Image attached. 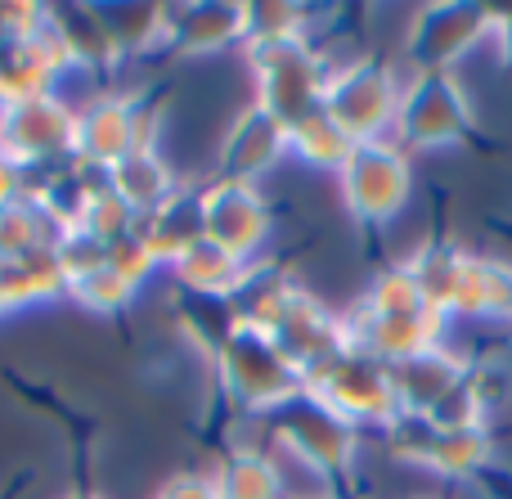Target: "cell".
Wrapping results in <instances>:
<instances>
[{"mask_svg": "<svg viewBox=\"0 0 512 499\" xmlns=\"http://www.w3.org/2000/svg\"><path fill=\"white\" fill-rule=\"evenodd\" d=\"M355 171H360V176H355L351 194H355V203H360V212H369V216L400 212V203H405V194H409V167L396 153L369 149Z\"/></svg>", "mask_w": 512, "mask_h": 499, "instance_id": "2", "label": "cell"}, {"mask_svg": "<svg viewBox=\"0 0 512 499\" xmlns=\"http://www.w3.org/2000/svg\"><path fill=\"white\" fill-rule=\"evenodd\" d=\"M495 36H499V45H504V59L512 63V14H504V27H495Z\"/></svg>", "mask_w": 512, "mask_h": 499, "instance_id": "4", "label": "cell"}, {"mask_svg": "<svg viewBox=\"0 0 512 499\" xmlns=\"http://www.w3.org/2000/svg\"><path fill=\"white\" fill-rule=\"evenodd\" d=\"M468 104L454 90V81L445 77H427L414 95H405V108H400V126H405V140L414 144H445L459 140L468 131Z\"/></svg>", "mask_w": 512, "mask_h": 499, "instance_id": "1", "label": "cell"}, {"mask_svg": "<svg viewBox=\"0 0 512 499\" xmlns=\"http://www.w3.org/2000/svg\"><path fill=\"white\" fill-rule=\"evenodd\" d=\"M432 459L441 473L450 477H472L486 468L490 459V437L486 428H454V432H436V446H432Z\"/></svg>", "mask_w": 512, "mask_h": 499, "instance_id": "3", "label": "cell"}]
</instances>
